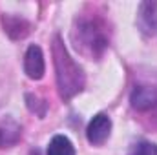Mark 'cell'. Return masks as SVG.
I'll use <instances>...</instances> for the list:
<instances>
[{
    "instance_id": "cell-1",
    "label": "cell",
    "mask_w": 157,
    "mask_h": 155,
    "mask_svg": "<svg viewBox=\"0 0 157 155\" xmlns=\"http://www.w3.org/2000/svg\"><path fill=\"white\" fill-rule=\"evenodd\" d=\"M53 62L57 70V84L60 97L64 100L75 97L84 88V75L77 62L71 59L68 49L64 47L60 37H55L53 40Z\"/></svg>"
},
{
    "instance_id": "cell-2",
    "label": "cell",
    "mask_w": 157,
    "mask_h": 155,
    "mask_svg": "<svg viewBox=\"0 0 157 155\" xmlns=\"http://www.w3.org/2000/svg\"><path fill=\"white\" fill-rule=\"evenodd\" d=\"M75 31L80 33V40H78L80 47H84V49L88 47L91 55L101 53V51L106 47L104 33H102V29L97 28V22H93V20H86V22L78 24V29H75Z\"/></svg>"
},
{
    "instance_id": "cell-3",
    "label": "cell",
    "mask_w": 157,
    "mask_h": 155,
    "mask_svg": "<svg viewBox=\"0 0 157 155\" xmlns=\"http://www.w3.org/2000/svg\"><path fill=\"white\" fill-rule=\"evenodd\" d=\"M110 133H112V120L104 113H99V115L93 117L88 124V130H86L88 141L95 146H101L102 142H106Z\"/></svg>"
},
{
    "instance_id": "cell-4",
    "label": "cell",
    "mask_w": 157,
    "mask_h": 155,
    "mask_svg": "<svg viewBox=\"0 0 157 155\" xmlns=\"http://www.w3.org/2000/svg\"><path fill=\"white\" fill-rule=\"evenodd\" d=\"M24 70L28 73V77L31 80H40L44 77L46 71V64H44V53L39 46H29L24 57Z\"/></svg>"
},
{
    "instance_id": "cell-5",
    "label": "cell",
    "mask_w": 157,
    "mask_h": 155,
    "mask_svg": "<svg viewBox=\"0 0 157 155\" xmlns=\"http://www.w3.org/2000/svg\"><path fill=\"white\" fill-rule=\"evenodd\" d=\"M137 26L144 35H154L157 29V4L143 2L137 13Z\"/></svg>"
},
{
    "instance_id": "cell-6",
    "label": "cell",
    "mask_w": 157,
    "mask_h": 155,
    "mask_svg": "<svg viewBox=\"0 0 157 155\" xmlns=\"http://www.w3.org/2000/svg\"><path fill=\"white\" fill-rule=\"evenodd\" d=\"M132 106L141 112L157 106V89L148 86H137L132 93Z\"/></svg>"
},
{
    "instance_id": "cell-7",
    "label": "cell",
    "mask_w": 157,
    "mask_h": 155,
    "mask_svg": "<svg viewBox=\"0 0 157 155\" xmlns=\"http://www.w3.org/2000/svg\"><path fill=\"white\" fill-rule=\"evenodd\" d=\"M48 155H75V148L68 137L55 135L48 146Z\"/></svg>"
},
{
    "instance_id": "cell-8",
    "label": "cell",
    "mask_w": 157,
    "mask_h": 155,
    "mask_svg": "<svg viewBox=\"0 0 157 155\" xmlns=\"http://www.w3.org/2000/svg\"><path fill=\"white\" fill-rule=\"evenodd\" d=\"M130 155H157V146L155 144H152V142H137L133 148H132V152Z\"/></svg>"
}]
</instances>
